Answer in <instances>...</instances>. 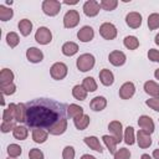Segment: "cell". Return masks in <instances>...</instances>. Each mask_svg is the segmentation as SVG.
I'll return each instance as SVG.
<instances>
[{
	"label": "cell",
	"mask_w": 159,
	"mask_h": 159,
	"mask_svg": "<svg viewBox=\"0 0 159 159\" xmlns=\"http://www.w3.org/2000/svg\"><path fill=\"white\" fill-rule=\"evenodd\" d=\"M67 114V107L63 103L48 98H37L26 103L27 127L48 129Z\"/></svg>",
	"instance_id": "1"
},
{
	"label": "cell",
	"mask_w": 159,
	"mask_h": 159,
	"mask_svg": "<svg viewBox=\"0 0 159 159\" xmlns=\"http://www.w3.org/2000/svg\"><path fill=\"white\" fill-rule=\"evenodd\" d=\"M94 62H96V60H94V56L93 55H91V53H83V55H81L77 58L76 66H77V68L81 72H87V71H89V70L93 68Z\"/></svg>",
	"instance_id": "2"
},
{
	"label": "cell",
	"mask_w": 159,
	"mask_h": 159,
	"mask_svg": "<svg viewBox=\"0 0 159 159\" xmlns=\"http://www.w3.org/2000/svg\"><path fill=\"white\" fill-rule=\"evenodd\" d=\"M67 72H68V68L63 62H55L50 68V75L56 81L63 80L67 76Z\"/></svg>",
	"instance_id": "3"
},
{
	"label": "cell",
	"mask_w": 159,
	"mask_h": 159,
	"mask_svg": "<svg viewBox=\"0 0 159 159\" xmlns=\"http://www.w3.org/2000/svg\"><path fill=\"white\" fill-rule=\"evenodd\" d=\"M61 10V2L57 0H45L42 1V11L47 16H56Z\"/></svg>",
	"instance_id": "4"
},
{
	"label": "cell",
	"mask_w": 159,
	"mask_h": 159,
	"mask_svg": "<svg viewBox=\"0 0 159 159\" xmlns=\"http://www.w3.org/2000/svg\"><path fill=\"white\" fill-rule=\"evenodd\" d=\"M35 40L37 43L40 45H47L52 41V32L50 29L45 27V26H41L36 30L35 32Z\"/></svg>",
	"instance_id": "5"
},
{
	"label": "cell",
	"mask_w": 159,
	"mask_h": 159,
	"mask_svg": "<svg viewBox=\"0 0 159 159\" xmlns=\"http://www.w3.org/2000/svg\"><path fill=\"white\" fill-rule=\"evenodd\" d=\"M81 17L77 10H68L63 16V26L66 29H73L78 25Z\"/></svg>",
	"instance_id": "6"
},
{
	"label": "cell",
	"mask_w": 159,
	"mask_h": 159,
	"mask_svg": "<svg viewBox=\"0 0 159 159\" xmlns=\"http://www.w3.org/2000/svg\"><path fill=\"white\" fill-rule=\"evenodd\" d=\"M99 34L104 40H114L117 37V27L112 22H103L99 26Z\"/></svg>",
	"instance_id": "7"
},
{
	"label": "cell",
	"mask_w": 159,
	"mask_h": 159,
	"mask_svg": "<svg viewBox=\"0 0 159 159\" xmlns=\"http://www.w3.org/2000/svg\"><path fill=\"white\" fill-rule=\"evenodd\" d=\"M99 9H101V5L99 2H97L96 0H87L84 4H83V12L86 16L88 17H94L98 15L99 12Z\"/></svg>",
	"instance_id": "8"
},
{
	"label": "cell",
	"mask_w": 159,
	"mask_h": 159,
	"mask_svg": "<svg viewBox=\"0 0 159 159\" xmlns=\"http://www.w3.org/2000/svg\"><path fill=\"white\" fill-rule=\"evenodd\" d=\"M108 130L112 133V135L117 139L118 143L122 142L123 139V127H122V123L119 120H112L109 124H108Z\"/></svg>",
	"instance_id": "9"
},
{
	"label": "cell",
	"mask_w": 159,
	"mask_h": 159,
	"mask_svg": "<svg viewBox=\"0 0 159 159\" xmlns=\"http://www.w3.org/2000/svg\"><path fill=\"white\" fill-rule=\"evenodd\" d=\"M66 129H67V119L65 117V118H61L60 120H57L53 125H51L47 129V132L52 135H61L66 132Z\"/></svg>",
	"instance_id": "10"
},
{
	"label": "cell",
	"mask_w": 159,
	"mask_h": 159,
	"mask_svg": "<svg viewBox=\"0 0 159 159\" xmlns=\"http://www.w3.org/2000/svg\"><path fill=\"white\" fill-rule=\"evenodd\" d=\"M135 93V86L133 82H125L119 88V97L122 99H129Z\"/></svg>",
	"instance_id": "11"
},
{
	"label": "cell",
	"mask_w": 159,
	"mask_h": 159,
	"mask_svg": "<svg viewBox=\"0 0 159 159\" xmlns=\"http://www.w3.org/2000/svg\"><path fill=\"white\" fill-rule=\"evenodd\" d=\"M125 24L130 29H138L142 25V15L137 11H132L125 16Z\"/></svg>",
	"instance_id": "12"
},
{
	"label": "cell",
	"mask_w": 159,
	"mask_h": 159,
	"mask_svg": "<svg viewBox=\"0 0 159 159\" xmlns=\"http://www.w3.org/2000/svg\"><path fill=\"white\" fill-rule=\"evenodd\" d=\"M137 143L139 145V148L142 149H145V148H149L152 145V138H150V134L143 129L138 130L137 133Z\"/></svg>",
	"instance_id": "13"
},
{
	"label": "cell",
	"mask_w": 159,
	"mask_h": 159,
	"mask_svg": "<svg viewBox=\"0 0 159 159\" xmlns=\"http://www.w3.org/2000/svg\"><path fill=\"white\" fill-rule=\"evenodd\" d=\"M108 60H109V62H111L113 66H117V67H118V66H123V65L125 63L127 57H125V53H124V52L116 50V51H112V52L108 55Z\"/></svg>",
	"instance_id": "14"
},
{
	"label": "cell",
	"mask_w": 159,
	"mask_h": 159,
	"mask_svg": "<svg viewBox=\"0 0 159 159\" xmlns=\"http://www.w3.org/2000/svg\"><path fill=\"white\" fill-rule=\"evenodd\" d=\"M26 58L31 63H39L43 60V53L37 47H29L26 51Z\"/></svg>",
	"instance_id": "15"
},
{
	"label": "cell",
	"mask_w": 159,
	"mask_h": 159,
	"mask_svg": "<svg viewBox=\"0 0 159 159\" xmlns=\"http://www.w3.org/2000/svg\"><path fill=\"white\" fill-rule=\"evenodd\" d=\"M77 37L82 42H89L94 37V31H93V29L91 26H83L82 29L78 30Z\"/></svg>",
	"instance_id": "16"
},
{
	"label": "cell",
	"mask_w": 159,
	"mask_h": 159,
	"mask_svg": "<svg viewBox=\"0 0 159 159\" xmlns=\"http://www.w3.org/2000/svg\"><path fill=\"white\" fill-rule=\"evenodd\" d=\"M138 124H139V127H140L143 130L148 132L149 134H152V133L154 132V129H155L154 122H153V119H152L149 116H140L139 119H138Z\"/></svg>",
	"instance_id": "17"
},
{
	"label": "cell",
	"mask_w": 159,
	"mask_h": 159,
	"mask_svg": "<svg viewBox=\"0 0 159 159\" xmlns=\"http://www.w3.org/2000/svg\"><path fill=\"white\" fill-rule=\"evenodd\" d=\"M106 106H107V99H106L103 96H97V97H94V98L89 102V107H91V109L94 111V112H101V111H103V109L106 108Z\"/></svg>",
	"instance_id": "18"
},
{
	"label": "cell",
	"mask_w": 159,
	"mask_h": 159,
	"mask_svg": "<svg viewBox=\"0 0 159 159\" xmlns=\"http://www.w3.org/2000/svg\"><path fill=\"white\" fill-rule=\"evenodd\" d=\"M99 81L103 86H112L114 82V76L112 73V71H109L108 68H103L99 72Z\"/></svg>",
	"instance_id": "19"
},
{
	"label": "cell",
	"mask_w": 159,
	"mask_h": 159,
	"mask_svg": "<svg viewBox=\"0 0 159 159\" xmlns=\"http://www.w3.org/2000/svg\"><path fill=\"white\" fill-rule=\"evenodd\" d=\"M144 91L153 98H159V84L154 81H147L144 83Z\"/></svg>",
	"instance_id": "20"
},
{
	"label": "cell",
	"mask_w": 159,
	"mask_h": 159,
	"mask_svg": "<svg viewBox=\"0 0 159 159\" xmlns=\"http://www.w3.org/2000/svg\"><path fill=\"white\" fill-rule=\"evenodd\" d=\"M47 137H48V132L42 129V128H34L32 129V139L35 143H45L47 140Z\"/></svg>",
	"instance_id": "21"
},
{
	"label": "cell",
	"mask_w": 159,
	"mask_h": 159,
	"mask_svg": "<svg viewBox=\"0 0 159 159\" xmlns=\"http://www.w3.org/2000/svg\"><path fill=\"white\" fill-rule=\"evenodd\" d=\"M83 140H84L86 145L89 147L91 149H93V150H96V152H98V153H102V152H103V148H102V145H101V143H99V139H98L97 137H94V135H88V137H84Z\"/></svg>",
	"instance_id": "22"
},
{
	"label": "cell",
	"mask_w": 159,
	"mask_h": 159,
	"mask_svg": "<svg viewBox=\"0 0 159 159\" xmlns=\"http://www.w3.org/2000/svg\"><path fill=\"white\" fill-rule=\"evenodd\" d=\"M17 27H19L20 34L22 36H29L31 34V31H32V22L29 19H22V20L19 21Z\"/></svg>",
	"instance_id": "23"
},
{
	"label": "cell",
	"mask_w": 159,
	"mask_h": 159,
	"mask_svg": "<svg viewBox=\"0 0 159 159\" xmlns=\"http://www.w3.org/2000/svg\"><path fill=\"white\" fill-rule=\"evenodd\" d=\"M78 52V45L76 42H72V41H68V42H65L62 45V53L65 56H73Z\"/></svg>",
	"instance_id": "24"
},
{
	"label": "cell",
	"mask_w": 159,
	"mask_h": 159,
	"mask_svg": "<svg viewBox=\"0 0 159 159\" xmlns=\"http://www.w3.org/2000/svg\"><path fill=\"white\" fill-rule=\"evenodd\" d=\"M89 120H91V119H89V116L82 114V116H80V117H77V118L73 119V124H75V127H76L78 130H83V129H86V128L88 127Z\"/></svg>",
	"instance_id": "25"
},
{
	"label": "cell",
	"mask_w": 159,
	"mask_h": 159,
	"mask_svg": "<svg viewBox=\"0 0 159 159\" xmlns=\"http://www.w3.org/2000/svg\"><path fill=\"white\" fill-rule=\"evenodd\" d=\"M102 139H103V142H104V144H106V147L108 148V150H109V153L111 154H116V149H117V144H118V142H117V139L113 137V135H103L102 137Z\"/></svg>",
	"instance_id": "26"
},
{
	"label": "cell",
	"mask_w": 159,
	"mask_h": 159,
	"mask_svg": "<svg viewBox=\"0 0 159 159\" xmlns=\"http://www.w3.org/2000/svg\"><path fill=\"white\" fill-rule=\"evenodd\" d=\"M82 114H84V112H83V108H82L81 106L75 104V103L67 106V116H68L70 118L75 119V118H77V117H80V116H82Z\"/></svg>",
	"instance_id": "27"
},
{
	"label": "cell",
	"mask_w": 159,
	"mask_h": 159,
	"mask_svg": "<svg viewBox=\"0 0 159 159\" xmlns=\"http://www.w3.org/2000/svg\"><path fill=\"white\" fill-rule=\"evenodd\" d=\"M15 120L19 122V123H22V122L26 120V103H19V104H16Z\"/></svg>",
	"instance_id": "28"
},
{
	"label": "cell",
	"mask_w": 159,
	"mask_h": 159,
	"mask_svg": "<svg viewBox=\"0 0 159 159\" xmlns=\"http://www.w3.org/2000/svg\"><path fill=\"white\" fill-rule=\"evenodd\" d=\"M14 81V72L9 68H2L0 72V84H9Z\"/></svg>",
	"instance_id": "29"
},
{
	"label": "cell",
	"mask_w": 159,
	"mask_h": 159,
	"mask_svg": "<svg viewBox=\"0 0 159 159\" xmlns=\"http://www.w3.org/2000/svg\"><path fill=\"white\" fill-rule=\"evenodd\" d=\"M15 111H16V104L15 103H10L7 106V108L4 109L2 122H12V119H15Z\"/></svg>",
	"instance_id": "30"
},
{
	"label": "cell",
	"mask_w": 159,
	"mask_h": 159,
	"mask_svg": "<svg viewBox=\"0 0 159 159\" xmlns=\"http://www.w3.org/2000/svg\"><path fill=\"white\" fill-rule=\"evenodd\" d=\"M12 135L17 140H25L27 138V135H29V130L24 125H16L14 128V130H12Z\"/></svg>",
	"instance_id": "31"
},
{
	"label": "cell",
	"mask_w": 159,
	"mask_h": 159,
	"mask_svg": "<svg viewBox=\"0 0 159 159\" xmlns=\"http://www.w3.org/2000/svg\"><path fill=\"white\" fill-rule=\"evenodd\" d=\"M87 91L83 88V86L82 84H76V86H73V88H72V96L76 98V99H78V101H84L86 98H87Z\"/></svg>",
	"instance_id": "32"
},
{
	"label": "cell",
	"mask_w": 159,
	"mask_h": 159,
	"mask_svg": "<svg viewBox=\"0 0 159 159\" xmlns=\"http://www.w3.org/2000/svg\"><path fill=\"white\" fill-rule=\"evenodd\" d=\"M123 139L125 142V144L128 145H133L135 143V135H134V128L133 127H127L124 129V135H123Z\"/></svg>",
	"instance_id": "33"
},
{
	"label": "cell",
	"mask_w": 159,
	"mask_h": 159,
	"mask_svg": "<svg viewBox=\"0 0 159 159\" xmlns=\"http://www.w3.org/2000/svg\"><path fill=\"white\" fill-rule=\"evenodd\" d=\"M123 43L128 50H135V48L139 47V40L135 36H132V35L125 36L124 40H123Z\"/></svg>",
	"instance_id": "34"
},
{
	"label": "cell",
	"mask_w": 159,
	"mask_h": 159,
	"mask_svg": "<svg viewBox=\"0 0 159 159\" xmlns=\"http://www.w3.org/2000/svg\"><path fill=\"white\" fill-rule=\"evenodd\" d=\"M82 86L87 92H94L97 89V82L93 77H84L82 81Z\"/></svg>",
	"instance_id": "35"
},
{
	"label": "cell",
	"mask_w": 159,
	"mask_h": 159,
	"mask_svg": "<svg viewBox=\"0 0 159 159\" xmlns=\"http://www.w3.org/2000/svg\"><path fill=\"white\" fill-rule=\"evenodd\" d=\"M148 27H149V30L159 29V14L153 12L148 16Z\"/></svg>",
	"instance_id": "36"
},
{
	"label": "cell",
	"mask_w": 159,
	"mask_h": 159,
	"mask_svg": "<svg viewBox=\"0 0 159 159\" xmlns=\"http://www.w3.org/2000/svg\"><path fill=\"white\" fill-rule=\"evenodd\" d=\"M14 16V11L10 7H6L5 5H0V20L7 21Z\"/></svg>",
	"instance_id": "37"
},
{
	"label": "cell",
	"mask_w": 159,
	"mask_h": 159,
	"mask_svg": "<svg viewBox=\"0 0 159 159\" xmlns=\"http://www.w3.org/2000/svg\"><path fill=\"white\" fill-rule=\"evenodd\" d=\"M6 42H7V45L11 47V48H14V47H16L17 45H19V42H20V39H19V35L16 34V32H7L6 34Z\"/></svg>",
	"instance_id": "38"
},
{
	"label": "cell",
	"mask_w": 159,
	"mask_h": 159,
	"mask_svg": "<svg viewBox=\"0 0 159 159\" xmlns=\"http://www.w3.org/2000/svg\"><path fill=\"white\" fill-rule=\"evenodd\" d=\"M21 153H22V149L19 144H10L7 147V154L10 158H17L21 155Z\"/></svg>",
	"instance_id": "39"
},
{
	"label": "cell",
	"mask_w": 159,
	"mask_h": 159,
	"mask_svg": "<svg viewBox=\"0 0 159 159\" xmlns=\"http://www.w3.org/2000/svg\"><path fill=\"white\" fill-rule=\"evenodd\" d=\"M99 5H101V9L106 11H112L118 6V1L117 0H102Z\"/></svg>",
	"instance_id": "40"
},
{
	"label": "cell",
	"mask_w": 159,
	"mask_h": 159,
	"mask_svg": "<svg viewBox=\"0 0 159 159\" xmlns=\"http://www.w3.org/2000/svg\"><path fill=\"white\" fill-rule=\"evenodd\" d=\"M0 89H1V93L4 96H10V94H14L16 92V86L14 83H9V84H0Z\"/></svg>",
	"instance_id": "41"
},
{
	"label": "cell",
	"mask_w": 159,
	"mask_h": 159,
	"mask_svg": "<svg viewBox=\"0 0 159 159\" xmlns=\"http://www.w3.org/2000/svg\"><path fill=\"white\" fill-rule=\"evenodd\" d=\"M75 155H76V152L72 145H67L63 148V152H62L63 159H75Z\"/></svg>",
	"instance_id": "42"
},
{
	"label": "cell",
	"mask_w": 159,
	"mask_h": 159,
	"mask_svg": "<svg viewBox=\"0 0 159 159\" xmlns=\"http://www.w3.org/2000/svg\"><path fill=\"white\" fill-rule=\"evenodd\" d=\"M129 158H130V152L127 148H120L114 154V159H129Z\"/></svg>",
	"instance_id": "43"
},
{
	"label": "cell",
	"mask_w": 159,
	"mask_h": 159,
	"mask_svg": "<svg viewBox=\"0 0 159 159\" xmlns=\"http://www.w3.org/2000/svg\"><path fill=\"white\" fill-rule=\"evenodd\" d=\"M29 159H43V153L37 148H32L29 152Z\"/></svg>",
	"instance_id": "44"
},
{
	"label": "cell",
	"mask_w": 159,
	"mask_h": 159,
	"mask_svg": "<svg viewBox=\"0 0 159 159\" xmlns=\"http://www.w3.org/2000/svg\"><path fill=\"white\" fill-rule=\"evenodd\" d=\"M145 104L152 108L153 111H157L159 112V98H150V99H147L145 101Z\"/></svg>",
	"instance_id": "45"
},
{
	"label": "cell",
	"mask_w": 159,
	"mask_h": 159,
	"mask_svg": "<svg viewBox=\"0 0 159 159\" xmlns=\"http://www.w3.org/2000/svg\"><path fill=\"white\" fill-rule=\"evenodd\" d=\"M15 127H16V125H15L14 122H2L0 129H1L2 133H7V132H10V130H14Z\"/></svg>",
	"instance_id": "46"
},
{
	"label": "cell",
	"mask_w": 159,
	"mask_h": 159,
	"mask_svg": "<svg viewBox=\"0 0 159 159\" xmlns=\"http://www.w3.org/2000/svg\"><path fill=\"white\" fill-rule=\"evenodd\" d=\"M148 58L153 62H159V51L155 48H150L148 51Z\"/></svg>",
	"instance_id": "47"
},
{
	"label": "cell",
	"mask_w": 159,
	"mask_h": 159,
	"mask_svg": "<svg viewBox=\"0 0 159 159\" xmlns=\"http://www.w3.org/2000/svg\"><path fill=\"white\" fill-rule=\"evenodd\" d=\"M153 158H154V159H159V148H158V149H154V152H153Z\"/></svg>",
	"instance_id": "48"
},
{
	"label": "cell",
	"mask_w": 159,
	"mask_h": 159,
	"mask_svg": "<svg viewBox=\"0 0 159 159\" xmlns=\"http://www.w3.org/2000/svg\"><path fill=\"white\" fill-rule=\"evenodd\" d=\"M81 159H96V157L89 155V154H83V155L81 157Z\"/></svg>",
	"instance_id": "49"
},
{
	"label": "cell",
	"mask_w": 159,
	"mask_h": 159,
	"mask_svg": "<svg viewBox=\"0 0 159 159\" xmlns=\"http://www.w3.org/2000/svg\"><path fill=\"white\" fill-rule=\"evenodd\" d=\"M140 159H153V158H152L149 154H143V155L140 157Z\"/></svg>",
	"instance_id": "50"
},
{
	"label": "cell",
	"mask_w": 159,
	"mask_h": 159,
	"mask_svg": "<svg viewBox=\"0 0 159 159\" xmlns=\"http://www.w3.org/2000/svg\"><path fill=\"white\" fill-rule=\"evenodd\" d=\"M154 77H155L157 80H159V68L155 70V72H154Z\"/></svg>",
	"instance_id": "51"
},
{
	"label": "cell",
	"mask_w": 159,
	"mask_h": 159,
	"mask_svg": "<svg viewBox=\"0 0 159 159\" xmlns=\"http://www.w3.org/2000/svg\"><path fill=\"white\" fill-rule=\"evenodd\" d=\"M154 42L159 46V34H157V36H155V40H154Z\"/></svg>",
	"instance_id": "52"
},
{
	"label": "cell",
	"mask_w": 159,
	"mask_h": 159,
	"mask_svg": "<svg viewBox=\"0 0 159 159\" xmlns=\"http://www.w3.org/2000/svg\"><path fill=\"white\" fill-rule=\"evenodd\" d=\"M6 4H7V5H11V4H12V1H11V0H7V1H6Z\"/></svg>",
	"instance_id": "53"
},
{
	"label": "cell",
	"mask_w": 159,
	"mask_h": 159,
	"mask_svg": "<svg viewBox=\"0 0 159 159\" xmlns=\"http://www.w3.org/2000/svg\"><path fill=\"white\" fill-rule=\"evenodd\" d=\"M7 159H16V158H10V157H9V158H7Z\"/></svg>",
	"instance_id": "54"
},
{
	"label": "cell",
	"mask_w": 159,
	"mask_h": 159,
	"mask_svg": "<svg viewBox=\"0 0 159 159\" xmlns=\"http://www.w3.org/2000/svg\"><path fill=\"white\" fill-rule=\"evenodd\" d=\"M158 143H159V142H158Z\"/></svg>",
	"instance_id": "55"
}]
</instances>
